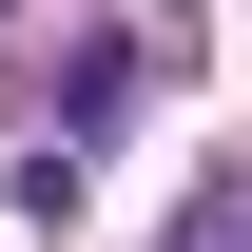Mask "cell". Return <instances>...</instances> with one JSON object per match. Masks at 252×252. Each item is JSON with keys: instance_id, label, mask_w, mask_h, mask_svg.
<instances>
[{"instance_id": "cell-2", "label": "cell", "mask_w": 252, "mask_h": 252, "mask_svg": "<svg viewBox=\"0 0 252 252\" xmlns=\"http://www.w3.org/2000/svg\"><path fill=\"white\" fill-rule=\"evenodd\" d=\"M175 252H252V214H214V194H194V233H175Z\"/></svg>"}, {"instance_id": "cell-1", "label": "cell", "mask_w": 252, "mask_h": 252, "mask_svg": "<svg viewBox=\"0 0 252 252\" xmlns=\"http://www.w3.org/2000/svg\"><path fill=\"white\" fill-rule=\"evenodd\" d=\"M117 97H136V39H78V78H59V136H97Z\"/></svg>"}]
</instances>
